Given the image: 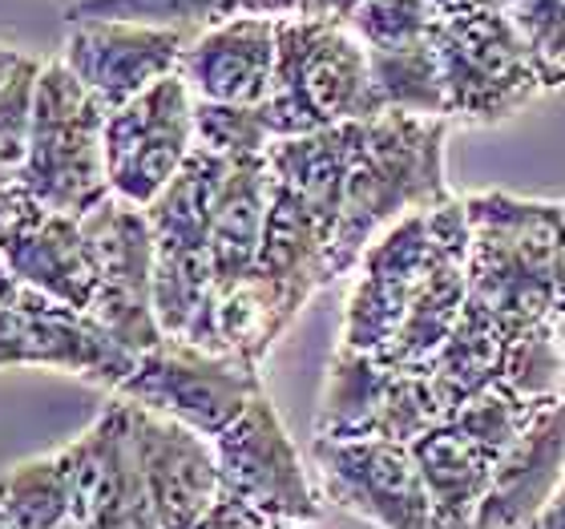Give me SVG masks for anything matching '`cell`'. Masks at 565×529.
<instances>
[{
    "label": "cell",
    "instance_id": "7",
    "mask_svg": "<svg viewBox=\"0 0 565 529\" xmlns=\"http://www.w3.org/2000/svg\"><path fill=\"white\" fill-rule=\"evenodd\" d=\"M448 416L428 368H392L376 356L335 348L316 412V436L328 441H401L413 445Z\"/></svg>",
    "mask_w": 565,
    "mask_h": 529
},
{
    "label": "cell",
    "instance_id": "16",
    "mask_svg": "<svg viewBox=\"0 0 565 529\" xmlns=\"http://www.w3.org/2000/svg\"><path fill=\"white\" fill-rule=\"evenodd\" d=\"M186 36L170 29H146L126 21H85L73 24L61 49V61L89 89L97 106L114 109L130 106L134 97L174 77L186 53Z\"/></svg>",
    "mask_w": 565,
    "mask_h": 529
},
{
    "label": "cell",
    "instance_id": "33",
    "mask_svg": "<svg viewBox=\"0 0 565 529\" xmlns=\"http://www.w3.org/2000/svg\"><path fill=\"white\" fill-rule=\"evenodd\" d=\"M518 24L521 41L530 45V57L537 65L542 89L565 85V0H505L501 9Z\"/></svg>",
    "mask_w": 565,
    "mask_h": 529
},
{
    "label": "cell",
    "instance_id": "30",
    "mask_svg": "<svg viewBox=\"0 0 565 529\" xmlns=\"http://www.w3.org/2000/svg\"><path fill=\"white\" fill-rule=\"evenodd\" d=\"M440 12L428 0H364L352 12V36L367 53H384V49H413L428 45L440 33Z\"/></svg>",
    "mask_w": 565,
    "mask_h": 529
},
{
    "label": "cell",
    "instance_id": "13",
    "mask_svg": "<svg viewBox=\"0 0 565 529\" xmlns=\"http://www.w3.org/2000/svg\"><path fill=\"white\" fill-rule=\"evenodd\" d=\"M433 263V223L428 214H408L364 251L352 271V292L343 299L340 348L384 356L401 336Z\"/></svg>",
    "mask_w": 565,
    "mask_h": 529
},
{
    "label": "cell",
    "instance_id": "15",
    "mask_svg": "<svg viewBox=\"0 0 565 529\" xmlns=\"http://www.w3.org/2000/svg\"><path fill=\"white\" fill-rule=\"evenodd\" d=\"M70 465L73 521L82 529H158L130 445L126 400H109L106 412L73 445L61 448Z\"/></svg>",
    "mask_w": 565,
    "mask_h": 529
},
{
    "label": "cell",
    "instance_id": "29",
    "mask_svg": "<svg viewBox=\"0 0 565 529\" xmlns=\"http://www.w3.org/2000/svg\"><path fill=\"white\" fill-rule=\"evenodd\" d=\"M70 24L85 21H126L146 29H170L194 41L214 24L238 17L235 0H70L65 4Z\"/></svg>",
    "mask_w": 565,
    "mask_h": 529
},
{
    "label": "cell",
    "instance_id": "21",
    "mask_svg": "<svg viewBox=\"0 0 565 529\" xmlns=\"http://www.w3.org/2000/svg\"><path fill=\"white\" fill-rule=\"evenodd\" d=\"M565 477V400L545 404L497 465L472 529H530Z\"/></svg>",
    "mask_w": 565,
    "mask_h": 529
},
{
    "label": "cell",
    "instance_id": "41",
    "mask_svg": "<svg viewBox=\"0 0 565 529\" xmlns=\"http://www.w3.org/2000/svg\"><path fill=\"white\" fill-rule=\"evenodd\" d=\"M440 17H465V12H484V9H505V0H428Z\"/></svg>",
    "mask_w": 565,
    "mask_h": 529
},
{
    "label": "cell",
    "instance_id": "14",
    "mask_svg": "<svg viewBox=\"0 0 565 529\" xmlns=\"http://www.w3.org/2000/svg\"><path fill=\"white\" fill-rule=\"evenodd\" d=\"M126 416L134 461L158 529H194V521L223 494L214 441L138 404H126Z\"/></svg>",
    "mask_w": 565,
    "mask_h": 529
},
{
    "label": "cell",
    "instance_id": "44",
    "mask_svg": "<svg viewBox=\"0 0 565 529\" xmlns=\"http://www.w3.org/2000/svg\"><path fill=\"white\" fill-rule=\"evenodd\" d=\"M557 307H565V235H562V260H557Z\"/></svg>",
    "mask_w": 565,
    "mask_h": 529
},
{
    "label": "cell",
    "instance_id": "38",
    "mask_svg": "<svg viewBox=\"0 0 565 529\" xmlns=\"http://www.w3.org/2000/svg\"><path fill=\"white\" fill-rule=\"evenodd\" d=\"M360 4H364V0H303L299 17H307V21L348 24V21H352V12L360 9Z\"/></svg>",
    "mask_w": 565,
    "mask_h": 529
},
{
    "label": "cell",
    "instance_id": "28",
    "mask_svg": "<svg viewBox=\"0 0 565 529\" xmlns=\"http://www.w3.org/2000/svg\"><path fill=\"white\" fill-rule=\"evenodd\" d=\"M372 82H376L384 114H413V118H445V82L436 41L413 49H384L367 53ZM448 121V118H445Z\"/></svg>",
    "mask_w": 565,
    "mask_h": 529
},
{
    "label": "cell",
    "instance_id": "19",
    "mask_svg": "<svg viewBox=\"0 0 565 529\" xmlns=\"http://www.w3.org/2000/svg\"><path fill=\"white\" fill-rule=\"evenodd\" d=\"M275 29L279 21L238 12L190 41L178 77L190 85V94L199 102L263 106L275 77V53H279Z\"/></svg>",
    "mask_w": 565,
    "mask_h": 529
},
{
    "label": "cell",
    "instance_id": "1",
    "mask_svg": "<svg viewBox=\"0 0 565 529\" xmlns=\"http://www.w3.org/2000/svg\"><path fill=\"white\" fill-rule=\"evenodd\" d=\"M445 118L380 114L360 121V146L331 231L328 279L352 275L364 251L408 214H428L457 194L445 182Z\"/></svg>",
    "mask_w": 565,
    "mask_h": 529
},
{
    "label": "cell",
    "instance_id": "18",
    "mask_svg": "<svg viewBox=\"0 0 565 529\" xmlns=\"http://www.w3.org/2000/svg\"><path fill=\"white\" fill-rule=\"evenodd\" d=\"M428 223H433V263H428L424 287L416 295L408 319H404L396 343L384 356H376V360H384L392 368L433 364V356L445 348V340L457 328L460 311L469 304L472 226L465 199H452L445 207L428 211Z\"/></svg>",
    "mask_w": 565,
    "mask_h": 529
},
{
    "label": "cell",
    "instance_id": "9",
    "mask_svg": "<svg viewBox=\"0 0 565 529\" xmlns=\"http://www.w3.org/2000/svg\"><path fill=\"white\" fill-rule=\"evenodd\" d=\"M214 457H218V477H223V494L243 497L247 506L275 521H311L323 518V501L319 489L307 473V461L287 433L279 409L271 404L267 392L250 400L238 412L231 429L214 436Z\"/></svg>",
    "mask_w": 565,
    "mask_h": 529
},
{
    "label": "cell",
    "instance_id": "43",
    "mask_svg": "<svg viewBox=\"0 0 565 529\" xmlns=\"http://www.w3.org/2000/svg\"><path fill=\"white\" fill-rule=\"evenodd\" d=\"M550 324H554V340H557V348H562V360H565V307H557Z\"/></svg>",
    "mask_w": 565,
    "mask_h": 529
},
{
    "label": "cell",
    "instance_id": "12",
    "mask_svg": "<svg viewBox=\"0 0 565 529\" xmlns=\"http://www.w3.org/2000/svg\"><path fill=\"white\" fill-rule=\"evenodd\" d=\"M194 154V94L166 77L106 118V166L114 199L150 207Z\"/></svg>",
    "mask_w": 565,
    "mask_h": 529
},
{
    "label": "cell",
    "instance_id": "36",
    "mask_svg": "<svg viewBox=\"0 0 565 529\" xmlns=\"http://www.w3.org/2000/svg\"><path fill=\"white\" fill-rule=\"evenodd\" d=\"M53 304H57V299H49V295H41L36 287H29V283L9 267V260L0 255V311H45V307H53Z\"/></svg>",
    "mask_w": 565,
    "mask_h": 529
},
{
    "label": "cell",
    "instance_id": "32",
    "mask_svg": "<svg viewBox=\"0 0 565 529\" xmlns=\"http://www.w3.org/2000/svg\"><path fill=\"white\" fill-rule=\"evenodd\" d=\"M501 384L525 400H537V404L565 400V360L554 340V324L521 331L518 340L509 343V360H505Z\"/></svg>",
    "mask_w": 565,
    "mask_h": 529
},
{
    "label": "cell",
    "instance_id": "23",
    "mask_svg": "<svg viewBox=\"0 0 565 529\" xmlns=\"http://www.w3.org/2000/svg\"><path fill=\"white\" fill-rule=\"evenodd\" d=\"M303 307L307 299H299L291 287H282L271 275H263L259 267L223 292L214 287V352L263 368L267 352L299 319Z\"/></svg>",
    "mask_w": 565,
    "mask_h": 529
},
{
    "label": "cell",
    "instance_id": "35",
    "mask_svg": "<svg viewBox=\"0 0 565 529\" xmlns=\"http://www.w3.org/2000/svg\"><path fill=\"white\" fill-rule=\"evenodd\" d=\"M194 529H275V518L259 514L255 506H247L235 494H218L214 506L194 521Z\"/></svg>",
    "mask_w": 565,
    "mask_h": 529
},
{
    "label": "cell",
    "instance_id": "25",
    "mask_svg": "<svg viewBox=\"0 0 565 529\" xmlns=\"http://www.w3.org/2000/svg\"><path fill=\"white\" fill-rule=\"evenodd\" d=\"M328 247H331V223L319 211H311L299 194L275 182L271 187V211L263 226V247L255 267L263 275L291 287L299 299H311L328 287Z\"/></svg>",
    "mask_w": 565,
    "mask_h": 529
},
{
    "label": "cell",
    "instance_id": "4",
    "mask_svg": "<svg viewBox=\"0 0 565 529\" xmlns=\"http://www.w3.org/2000/svg\"><path fill=\"white\" fill-rule=\"evenodd\" d=\"M106 109L70 73L65 61H45L33 102V141L21 170L24 194L45 211L85 219L109 190L106 166Z\"/></svg>",
    "mask_w": 565,
    "mask_h": 529
},
{
    "label": "cell",
    "instance_id": "10",
    "mask_svg": "<svg viewBox=\"0 0 565 529\" xmlns=\"http://www.w3.org/2000/svg\"><path fill=\"white\" fill-rule=\"evenodd\" d=\"M82 231L97 263V299L89 316L121 348L146 356L166 340L153 311V235L146 211L134 202L106 199L85 214Z\"/></svg>",
    "mask_w": 565,
    "mask_h": 529
},
{
    "label": "cell",
    "instance_id": "27",
    "mask_svg": "<svg viewBox=\"0 0 565 529\" xmlns=\"http://www.w3.org/2000/svg\"><path fill=\"white\" fill-rule=\"evenodd\" d=\"M0 518L12 529H65L73 521L65 453L29 457L0 469Z\"/></svg>",
    "mask_w": 565,
    "mask_h": 529
},
{
    "label": "cell",
    "instance_id": "20",
    "mask_svg": "<svg viewBox=\"0 0 565 529\" xmlns=\"http://www.w3.org/2000/svg\"><path fill=\"white\" fill-rule=\"evenodd\" d=\"M0 255L29 287H36L49 299H57L73 311L94 307L97 263L82 231V219L29 202L21 219L9 226V235L0 239Z\"/></svg>",
    "mask_w": 565,
    "mask_h": 529
},
{
    "label": "cell",
    "instance_id": "5",
    "mask_svg": "<svg viewBox=\"0 0 565 529\" xmlns=\"http://www.w3.org/2000/svg\"><path fill=\"white\" fill-rule=\"evenodd\" d=\"M554 404V400H550ZM545 404L509 392L505 384L460 404L452 416L416 436L413 457L433 497L440 529H472L493 489L497 465Z\"/></svg>",
    "mask_w": 565,
    "mask_h": 529
},
{
    "label": "cell",
    "instance_id": "8",
    "mask_svg": "<svg viewBox=\"0 0 565 529\" xmlns=\"http://www.w3.org/2000/svg\"><path fill=\"white\" fill-rule=\"evenodd\" d=\"M263 392V372L235 356L194 348L190 340L166 336L158 348L138 356V368L114 396L158 416L186 424L202 436H218L238 421V412Z\"/></svg>",
    "mask_w": 565,
    "mask_h": 529
},
{
    "label": "cell",
    "instance_id": "39",
    "mask_svg": "<svg viewBox=\"0 0 565 529\" xmlns=\"http://www.w3.org/2000/svg\"><path fill=\"white\" fill-rule=\"evenodd\" d=\"M235 9L243 17H267V21H287V17H299L303 0H235Z\"/></svg>",
    "mask_w": 565,
    "mask_h": 529
},
{
    "label": "cell",
    "instance_id": "11",
    "mask_svg": "<svg viewBox=\"0 0 565 529\" xmlns=\"http://www.w3.org/2000/svg\"><path fill=\"white\" fill-rule=\"evenodd\" d=\"M323 497L376 529H440L413 448L401 441H311Z\"/></svg>",
    "mask_w": 565,
    "mask_h": 529
},
{
    "label": "cell",
    "instance_id": "22",
    "mask_svg": "<svg viewBox=\"0 0 565 529\" xmlns=\"http://www.w3.org/2000/svg\"><path fill=\"white\" fill-rule=\"evenodd\" d=\"M271 187L275 178L267 154L226 162L211 207V263L218 292L250 275L259 263L263 226H267V211H271Z\"/></svg>",
    "mask_w": 565,
    "mask_h": 529
},
{
    "label": "cell",
    "instance_id": "37",
    "mask_svg": "<svg viewBox=\"0 0 565 529\" xmlns=\"http://www.w3.org/2000/svg\"><path fill=\"white\" fill-rule=\"evenodd\" d=\"M29 202H33V199L24 194L21 178H0V239L9 235V226L21 219Z\"/></svg>",
    "mask_w": 565,
    "mask_h": 529
},
{
    "label": "cell",
    "instance_id": "45",
    "mask_svg": "<svg viewBox=\"0 0 565 529\" xmlns=\"http://www.w3.org/2000/svg\"><path fill=\"white\" fill-rule=\"evenodd\" d=\"M275 529H307V526H299V521H275Z\"/></svg>",
    "mask_w": 565,
    "mask_h": 529
},
{
    "label": "cell",
    "instance_id": "47",
    "mask_svg": "<svg viewBox=\"0 0 565 529\" xmlns=\"http://www.w3.org/2000/svg\"><path fill=\"white\" fill-rule=\"evenodd\" d=\"M65 529H82V526H77V521H70V526H65Z\"/></svg>",
    "mask_w": 565,
    "mask_h": 529
},
{
    "label": "cell",
    "instance_id": "2",
    "mask_svg": "<svg viewBox=\"0 0 565 529\" xmlns=\"http://www.w3.org/2000/svg\"><path fill=\"white\" fill-rule=\"evenodd\" d=\"M465 211L472 226V304H481L513 340L550 324L557 311L565 202L484 190L465 199Z\"/></svg>",
    "mask_w": 565,
    "mask_h": 529
},
{
    "label": "cell",
    "instance_id": "17",
    "mask_svg": "<svg viewBox=\"0 0 565 529\" xmlns=\"http://www.w3.org/2000/svg\"><path fill=\"white\" fill-rule=\"evenodd\" d=\"M0 368H53L118 392L138 368V356L89 311L53 304L45 311H0Z\"/></svg>",
    "mask_w": 565,
    "mask_h": 529
},
{
    "label": "cell",
    "instance_id": "26",
    "mask_svg": "<svg viewBox=\"0 0 565 529\" xmlns=\"http://www.w3.org/2000/svg\"><path fill=\"white\" fill-rule=\"evenodd\" d=\"M509 343H513V336H509L481 304L469 299L457 319V328H452V336H448L445 348H440V352L433 356V364H428L436 389H440V396H445V404H448V416H452L460 404H469V400L484 396L489 389L501 384L505 360H509Z\"/></svg>",
    "mask_w": 565,
    "mask_h": 529
},
{
    "label": "cell",
    "instance_id": "24",
    "mask_svg": "<svg viewBox=\"0 0 565 529\" xmlns=\"http://www.w3.org/2000/svg\"><path fill=\"white\" fill-rule=\"evenodd\" d=\"M355 146H360V121H343V126H328V130L271 141L267 166H271V178L279 187L299 194L335 231L348 174L355 162Z\"/></svg>",
    "mask_w": 565,
    "mask_h": 529
},
{
    "label": "cell",
    "instance_id": "31",
    "mask_svg": "<svg viewBox=\"0 0 565 529\" xmlns=\"http://www.w3.org/2000/svg\"><path fill=\"white\" fill-rule=\"evenodd\" d=\"M271 141L275 138L259 106H223V102L194 97V146L199 150L235 162V158H263L271 150Z\"/></svg>",
    "mask_w": 565,
    "mask_h": 529
},
{
    "label": "cell",
    "instance_id": "46",
    "mask_svg": "<svg viewBox=\"0 0 565 529\" xmlns=\"http://www.w3.org/2000/svg\"><path fill=\"white\" fill-rule=\"evenodd\" d=\"M0 529H12V526H9V521H4V518H0Z\"/></svg>",
    "mask_w": 565,
    "mask_h": 529
},
{
    "label": "cell",
    "instance_id": "6",
    "mask_svg": "<svg viewBox=\"0 0 565 529\" xmlns=\"http://www.w3.org/2000/svg\"><path fill=\"white\" fill-rule=\"evenodd\" d=\"M436 57L448 126H497L545 94L530 45L501 9L445 17Z\"/></svg>",
    "mask_w": 565,
    "mask_h": 529
},
{
    "label": "cell",
    "instance_id": "42",
    "mask_svg": "<svg viewBox=\"0 0 565 529\" xmlns=\"http://www.w3.org/2000/svg\"><path fill=\"white\" fill-rule=\"evenodd\" d=\"M21 57L24 53H17V49H9V45H0V89L9 85V77L17 73V65H21Z\"/></svg>",
    "mask_w": 565,
    "mask_h": 529
},
{
    "label": "cell",
    "instance_id": "3",
    "mask_svg": "<svg viewBox=\"0 0 565 529\" xmlns=\"http://www.w3.org/2000/svg\"><path fill=\"white\" fill-rule=\"evenodd\" d=\"M275 36V77L259 106L275 141L343 121H372L384 114L367 49L355 41L348 24L287 17Z\"/></svg>",
    "mask_w": 565,
    "mask_h": 529
},
{
    "label": "cell",
    "instance_id": "40",
    "mask_svg": "<svg viewBox=\"0 0 565 529\" xmlns=\"http://www.w3.org/2000/svg\"><path fill=\"white\" fill-rule=\"evenodd\" d=\"M530 529H565V477H562V485H557V494L545 501L542 514L533 518Z\"/></svg>",
    "mask_w": 565,
    "mask_h": 529
},
{
    "label": "cell",
    "instance_id": "34",
    "mask_svg": "<svg viewBox=\"0 0 565 529\" xmlns=\"http://www.w3.org/2000/svg\"><path fill=\"white\" fill-rule=\"evenodd\" d=\"M45 61L21 57L9 85L0 89V178H21L33 141V102Z\"/></svg>",
    "mask_w": 565,
    "mask_h": 529
}]
</instances>
